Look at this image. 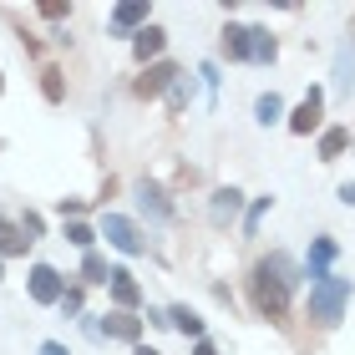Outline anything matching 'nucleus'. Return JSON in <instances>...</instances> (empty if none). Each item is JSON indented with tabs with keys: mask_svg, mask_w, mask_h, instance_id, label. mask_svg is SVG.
Wrapping results in <instances>:
<instances>
[{
	"mask_svg": "<svg viewBox=\"0 0 355 355\" xmlns=\"http://www.w3.org/2000/svg\"><path fill=\"white\" fill-rule=\"evenodd\" d=\"M61 310L76 315V310H82V295H76V289H67V295H61Z\"/></svg>",
	"mask_w": 355,
	"mask_h": 355,
	"instance_id": "obj_26",
	"label": "nucleus"
},
{
	"mask_svg": "<svg viewBox=\"0 0 355 355\" xmlns=\"http://www.w3.org/2000/svg\"><path fill=\"white\" fill-rule=\"evenodd\" d=\"M330 259H335V239H315V249H310V269H315V279L330 269Z\"/></svg>",
	"mask_w": 355,
	"mask_h": 355,
	"instance_id": "obj_16",
	"label": "nucleus"
},
{
	"mask_svg": "<svg viewBox=\"0 0 355 355\" xmlns=\"http://www.w3.org/2000/svg\"><path fill=\"white\" fill-rule=\"evenodd\" d=\"M107 284H112V300H117V310H132V304H142V289H137V279H132L127 269H112Z\"/></svg>",
	"mask_w": 355,
	"mask_h": 355,
	"instance_id": "obj_8",
	"label": "nucleus"
},
{
	"mask_svg": "<svg viewBox=\"0 0 355 355\" xmlns=\"http://www.w3.org/2000/svg\"><path fill=\"white\" fill-rule=\"evenodd\" d=\"M96 335H112V340H132L137 345V335H142V320L132 315V310H112L102 325H92Z\"/></svg>",
	"mask_w": 355,
	"mask_h": 355,
	"instance_id": "obj_6",
	"label": "nucleus"
},
{
	"mask_svg": "<svg viewBox=\"0 0 355 355\" xmlns=\"http://www.w3.org/2000/svg\"><path fill=\"white\" fill-rule=\"evenodd\" d=\"M345 300H350V279H340V274H320V279L310 284V320L325 325V330L340 325Z\"/></svg>",
	"mask_w": 355,
	"mask_h": 355,
	"instance_id": "obj_2",
	"label": "nucleus"
},
{
	"mask_svg": "<svg viewBox=\"0 0 355 355\" xmlns=\"http://www.w3.org/2000/svg\"><path fill=\"white\" fill-rule=\"evenodd\" d=\"M61 295H67V284H61V274L51 264L31 269V300H36V304H61Z\"/></svg>",
	"mask_w": 355,
	"mask_h": 355,
	"instance_id": "obj_3",
	"label": "nucleus"
},
{
	"mask_svg": "<svg viewBox=\"0 0 355 355\" xmlns=\"http://www.w3.org/2000/svg\"><path fill=\"white\" fill-rule=\"evenodd\" d=\"M163 31H157V26H142L137 31V41H132V51H137V61H148V56H157V51H163Z\"/></svg>",
	"mask_w": 355,
	"mask_h": 355,
	"instance_id": "obj_13",
	"label": "nucleus"
},
{
	"mask_svg": "<svg viewBox=\"0 0 355 355\" xmlns=\"http://www.w3.org/2000/svg\"><path fill=\"white\" fill-rule=\"evenodd\" d=\"M107 244L122 249V254H142V249H148V244H142V234H137V223L122 218V214H107Z\"/></svg>",
	"mask_w": 355,
	"mask_h": 355,
	"instance_id": "obj_4",
	"label": "nucleus"
},
{
	"mask_svg": "<svg viewBox=\"0 0 355 355\" xmlns=\"http://www.w3.org/2000/svg\"><path fill=\"white\" fill-rule=\"evenodd\" d=\"M82 274H87L92 284H107V274H112V269H107L102 254H87V259H82Z\"/></svg>",
	"mask_w": 355,
	"mask_h": 355,
	"instance_id": "obj_18",
	"label": "nucleus"
},
{
	"mask_svg": "<svg viewBox=\"0 0 355 355\" xmlns=\"http://www.w3.org/2000/svg\"><path fill=\"white\" fill-rule=\"evenodd\" d=\"M41 355H67V345H56V340H46V345H41Z\"/></svg>",
	"mask_w": 355,
	"mask_h": 355,
	"instance_id": "obj_27",
	"label": "nucleus"
},
{
	"mask_svg": "<svg viewBox=\"0 0 355 355\" xmlns=\"http://www.w3.org/2000/svg\"><path fill=\"white\" fill-rule=\"evenodd\" d=\"M340 203H355V183H345V188H340Z\"/></svg>",
	"mask_w": 355,
	"mask_h": 355,
	"instance_id": "obj_29",
	"label": "nucleus"
},
{
	"mask_svg": "<svg viewBox=\"0 0 355 355\" xmlns=\"http://www.w3.org/2000/svg\"><path fill=\"white\" fill-rule=\"evenodd\" d=\"M208 214H214V223H218V229H223V223H234V218H239V193H234V188L214 193V208H208Z\"/></svg>",
	"mask_w": 355,
	"mask_h": 355,
	"instance_id": "obj_11",
	"label": "nucleus"
},
{
	"mask_svg": "<svg viewBox=\"0 0 355 355\" xmlns=\"http://www.w3.org/2000/svg\"><path fill=\"white\" fill-rule=\"evenodd\" d=\"M173 82H178V67H168V61H157V67H148V71L137 76V87H132V92L142 96V102H148V96H163V92H168Z\"/></svg>",
	"mask_w": 355,
	"mask_h": 355,
	"instance_id": "obj_7",
	"label": "nucleus"
},
{
	"mask_svg": "<svg viewBox=\"0 0 355 355\" xmlns=\"http://www.w3.org/2000/svg\"><path fill=\"white\" fill-rule=\"evenodd\" d=\"M67 10H71V6H61V0H46V6H41V15H46V21H61Z\"/></svg>",
	"mask_w": 355,
	"mask_h": 355,
	"instance_id": "obj_24",
	"label": "nucleus"
},
{
	"mask_svg": "<svg viewBox=\"0 0 355 355\" xmlns=\"http://www.w3.org/2000/svg\"><path fill=\"white\" fill-rule=\"evenodd\" d=\"M183 107H188V82L178 76V82H173V112H183Z\"/></svg>",
	"mask_w": 355,
	"mask_h": 355,
	"instance_id": "obj_23",
	"label": "nucleus"
},
{
	"mask_svg": "<svg viewBox=\"0 0 355 355\" xmlns=\"http://www.w3.org/2000/svg\"><path fill=\"white\" fill-rule=\"evenodd\" d=\"M254 112H259V122L269 127V122H279V112H284V102H279V96L269 92V96H259V102H254Z\"/></svg>",
	"mask_w": 355,
	"mask_h": 355,
	"instance_id": "obj_17",
	"label": "nucleus"
},
{
	"mask_svg": "<svg viewBox=\"0 0 355 355\" xmlns=\"http://www.w3.org/2000/svg\"><path fill=\"white\" fill-rule=\"evenodd\" d=\"M142 208H153V214H168V203H163V193H157L153 183H142Z\"/></svg>",
	"mask_w": 355,
	"mask_h": 355,
	"instance_id": "obj_20",
	"label": "nucleus"
},
{
	"mask_svg": "<svg viewBox=\"0 0 355 355\" xmlns=\"http://www.w3.org/2000/svg\"><path fill=\"white\" fill-rule=\"evenodd\" d=\"M67 239H71L76 249H92V239H96V234L87 229V223H71V229H67Z\"/></svg>",
	"mask_w": 355,
	"mask_h": 355,
	"instance_id": "obj_21",
	"label": "nucleus"
},
{
	"mask_svg": "<svg viewBox=\"0 0 355 355\" xmlns=\"http://www.w3.org/2000/svg\"><path fill=\"white\" fill-rule=\"evenodd\" d=\"M350 31H355V26H350Z\"/></svg>",
	"mask_w": 355,
	"mask_h": 355,
	"instance_id": "obj_33",
	"label": "nucleus"
},
{
	"mask_svg": "<svg viewBox=\"0 0 355 355\" xmlns=\"http://www.w3.org/2000/svg\"><path fill=\"white\" fill-rule=\"evenodd\" d=\"M320 117H325V92H320V87H310V96H304V102L295 107V117H289V132H315V127H320Z\"/></svg>",
	"mask_w": 355,
	"mask_h": 355,
	"instance_id": "obj_5",
	"label": "nucleus"
},
{
	"mask_svg": "<svg viewBox=\"0 0 355 355\" xmlns=\"http://www.w3.org/2000/svg\"><path fill=\"white\" fill-rule=\"evenodd\" d=\"M269 203H274V198H259V203H254V214H249V234H254V229H259V218L269 214Z\"/></svg>",
	"mask_w": 355,
	"mask_h": 355,
	"instance_id": "obj_25",
	"label": "nucleus"
},
{
	"mask_svg": "<svg viewBox=\"0 0 355 355\" xmlns=\"http://www.w3.org/2000/svg\"><path fill=\"white\" fill-rule=\"evenodd\" d=\"M289 259L284 254H269V259L254 269V304H259V315H269L274 325H284V315H289Z\"/></svg>",
	"mask_w": 355,
	"mask_h": 355,
	"instance_id": "obj_1",
	"label": "nucleus"
},
{
	"mask_svg": "<svg viewBox=\"0 0 355 355\" xmlns=\"http://www.w3.org/2000/svg\"><path fill=\"white\" fill-rule=\"evenodd\" d=\"M0 229H6V223H0Z\"/></svg>",
	"mask_w": 355,
	"mask_h": 355,
	"instance_id": "obj_31",
	"label": "nucleus"
},
{
	"mask_svg": "<svg viewBox=\"0 0 355 355\" xmlns=\"http://www.w3.org/2000/svg\"><path fill=\"white\" fill-rule=\"evenodd\" d=\"M223 56H249V31L244 26H229V31H223Z\"/></svg>",
	"mask_w": 355,
	"mask_h": 355,
	"instance_id": "obj_15",
	"label": "nucleus"
},
{
	"mask_svg": "<svg viewBox=\"0 0 355 355\" xmlns=\"http://www.w3.org/2000/svg\"><path fill=\"white\" fill-rule=\"evenodd\" d=\"M345 148H350V132H345V127H330V132L320 137V157H325V163H330V157H340Z\"/></svg>",
	"mask_w": 355,
	"mask_h": 355,
	"instance_id": "obj_14",
	"label": "nucleus"
},
{
	"mask_svg": "<svg viewBox=\"0 0 355 355\" xmlns=\"http://www.w3.org/2000/svg\"><path fill=\"white\" fill-rule=\"evenodd\" d=\"M142 21H148V0H122V6L112 10V26H117V31H132Z\"/></svg>",
	"mask_w": 355,
	"mask_h": 355,
	"instance_id": "obj_9",
	"label": "nucleus"
},
{
	"mask_svg": "<svg viewBox=\"0 0 355 355\" xmlns=\"http://www.w3.org/2000/svg\"><path fill=\"white\" fill-rule=\"evenodd\" d=\"M168 325H173V330H183L188 340H203V320L193 315L188 304H178V310H168Z\"/></svg>",
	"mask_w": 355,
	"mask_h": 355,
	"instance_id": "obj_10",
	"label": "nucleus"
},
{
	"mask_svg": "<svg viewBox=\"0 0 355 355\" xmlns=\"http://www.w3.org/2000/svg\"><path fill=\"white\" fill-rule=\"evenodd\" d=\"M274 56H279L274 36H269L264 26H254V31H249V61H274Z\"/></svg>",
	"mask_w": 355,
	"mask_h": 355,
	"instance_id": "obj_12",
	"label": "nucleus"
},
{
	"mask_svg": "<svg viewBox=\"0 0 355 355\" xmlns=\"http://www.w3.org/2000/svg\"><path fill=\"white\" fill-rule=\"evenodd\" d=\"M0 274H6V269H0Z\"/></svg>",
	"mask_w": 355,
	"mask_h": 355,
	"instance_id": "obj_32",
	"label": "nucleus"
},
{
	"mask_svg": "<svg viewBox=\"0 0 355 355\" xmlns=\"http://www.w3.org/2000/svg\"><path fill=\"white\" fill-rule=\"evenodd\" d=\"M41 87H46V96H51V102H61V71L46 67V71H41Z\"/></svg>",
	"mask_w": 355,
	"mask_h": 355,
	"instance_id": "obj_22",
	"label": "nucleus"
},
{
	"mask_svg": "<svg viewBox=\"0 0 355 355\" xmlns=\"http://www.w3.org/2000/svg\"><path fill=\"white\" fill-rule=\"evenodd\" d=\"M193 355H218V350L208 345V340H198V345H193Z\"/></svg>",
	"mask_w": 355,
	"mask_h": 355,
	"instance_id": "obj_28",
	"label": "nucleus"
},
{
	"mask_svg": "<svg viewBox=\"0 0 355 355\" xmlns=\"http://www.w3.org/2000/svg\"><path fill=\"white\" fill-rule=\"evenodd\" d=\"M137 355H163V350H153V345H137Z\"/></svg>",
	"mask_w": 355,
	"mask_h": 355,
	"instance_id": "obj_30",
	"label": "nucleus"
},
{
	"mask_svg": "<svg viewBox=\"0 0 355 355\" xmlns=\"http://www.w3.org/2000/svg\"><path fill=\"white\" fill-rule=\"evenodd\" d=\"M31 239L26 234H15V229H0V254H26Z\"/></svg>",
	"mask_w": 355,
	"mask_h": 355,
	"instance_id": "obj_19",
	"label": "nucleus"
}]
</instances>
